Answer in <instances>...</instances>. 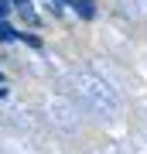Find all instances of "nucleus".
<instances>
[{
    "instance_id": "f257e3e1",
    "label": "nucleus",
    "mask_w": 147,
    "mask_h": 154,
    "mask_svg": "<svg viewBox=\"0 0 147 154\" xmlns=\"http://www.w3.org/2000/svg\"><path fill=\"white\" fill-rule=\"evenodd\" d=\"M69 7L82 17V21H96V4H93V0H72Z\"/></svg>"
},
{
    "instance_id": "f03ea898",
    "label": "nucleus",
    "mask_w": 147,
    "mask_h": 154,
    "mask_svg": "<svg viewBox=\"0 0 147 154\" xmlns=\"http://www.w3.org/2000/svg\"><path fill=\"white\" fill-rule=\"evenodd\" d=\"M17 41V28L11 24V17H0V45H11Z\"/></svg>"
},
{
    "instance_id": "7ed1b4c3",
    "label": "nucleus",
    "mask_w": 147,
    "mask_h": 154,
    "mask_svg": "<svg viewBox=\"0 0 147 154\" xmlns=\"http://www.w3.org/2000/svg\"><path fill=\"white\" fill-rule=\"evenodd\" d=\"M17 41L31 45V48H41V38H38V34H31V31H17Z\"/></svg>"
},
{
    "instance_id": "20e7f679",
    "label": "nucleus",
    "mask_w": 147,
    "mask_h": 154,
    "mask_svg": "<svg viewBox=\"0 0 147 154\" xmlns=\"http://www.w3.org/2000/svg\"><path fill=\"white\" fill-rule=\"evenodd\" d=\"M14 14V4L11 0H0V17H11Z\"/></svg>"
},
{
    "instance_id": "39448f33",
    "label": "nucleus",
    "mask_w": 147,
    "mask_h": 154,
    "mask_svg": "<svg viewBox=\"0 0 147 154\" xmlns=\"http://www.w3.org/2000/svg\"><path fill=\"white\" fill-rule=\"evenodd\" d=\"M58 4H65V7H69V4H72V0H58Z\"/></svg>"
},
{
    "instance_id": "423d86ee",
    "label": "nucleus",
    "mask_w": 147,
    "mask_h": 154,
    "mask_svg": "<svg viewBox=\"0 0 147 154\" xmlns=\"http://www.w3.org/2000/svg\"><path fill=\"white\" fill-rule=\"evenodd\" d=\"M0 86H4V72H0Z\"/></svg>"
}]
</instances>
